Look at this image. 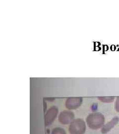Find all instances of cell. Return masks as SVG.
<instances>
[{
    "instance_id": "obj_1",
    "label": "cell",
    "mask_w": 119,
    "mask_h": 134,
    "mask_svg": "<svg viewBox=\"0 0 119 134\" xmlns=\"http://www.w3.org/2000/svg\"><path fill=\"white\" fill-rule=\"evenodd\" d=\"M86 122L89 128L92 130H98L102 128L105 124V118L100 113H92L88 115Z\"/></svg>"
},
{
    "instance_id": "obj_2",
    "label": "cell",
    "mask_w": 119,
    "mask_h": 134,
    "mask_svg": "<svg viewBox=\"0 0 119 134\" xmlns=\"http://www.w3.org/2000/svg\"><path fill=\"white\" fill-rule=\"evenodd\" d=\"M86 125L84 120L81 119L73 120L70 125L69 131L70 134H84Z\"/></svg>"
},
{
    "instance_id": "obj_3",
    "label": "cell",
    "mask_w": 119,
    "mask_h": 134,
    "mask_svg": "<svg viewBox=\"0 0 119 134\" xmlns=\"http://www.w3.org/2000/svg\"><path fill=\"white\" fill-rule=\"evenodd\" d=\"M73 113L70 111H63L59 116V121L62 124H71L73 120Z\"/></svg>"
},
{
    "instance_id": "obj_4",
    "label": "cell",
    "mask_w": 119,
    "mask_h": 134,
    "mask_svg": "<svg viewBox=\"0 0 119 134\" xmlns=\"http://www.w3.org/2000/svg\"><path fill=\"white\" fill-rule=\"evenodd\" d=\"M57 113L58 110L55 107H53L49 110L45 117V124L46 126L52 124L56 118Z\"/></svg>"
},
{
    "instance_id": "obj_5",
    "label": "cell",
    "mask_w": 119,
    "mask_h": 134,
    "mask_svg": "<svg viewBox=\"0 0 119 134\" xmlns=\"http://www.w3.org/2000/svg\"><path fill=\"white\" fill-rule=\"evenodd\" d=\"M119 122V118L116 116L109 121L107 123L102 127L101 128V133L102 134H105L110 132L111 130L118 124Z\"/></svg>"
},
{
    "instance_id": "obj_6",
    "label": "cell",
    "mask_w": 119,
    "mask_h": 134,
    "mask_svg": "<svg viewBox=\"0 0 119 134\" xmlns=\"http://www.w3.org/2000/svg\"><path fill=\"white\" fill-rule=\"evenodd\" d=\"M82 99L81 98H74L67 100L66 106L69 109H75L78 107L81 104Z\"/></svg>"
},
{
    "instance_id": "obj_7",
    "label": "cell",
    "mask_w": 119,
    "mask_h": 134,
    "mask_svg": "<svg viewBox=\"0 0 119 134\" xmlns=\"http://www.w3.org/2000/svg\"><path fill=\"white\" fill-rule=\"evenodd\" d=\"M51 134H67V133L65 129L62 128L57 127L53 130Z\"/></svg>"
},
{
    "instance_id": "obj_8",
    "label": "cell",
    "mask_w": 119,
    "mask_h": 134,
    "mask_svg": "<svg viewBox=\"0 0 119 134\" xmlns=\"http://www.w3.org/2000/svg\"><path fill=\"white\" fill-rule=\"evenodd\" d=\"M100 100L106 103H110L112 102L114 100V98L113 97H101L98 98Z\"/></svg>"
},
{
    "instance_id": "obj_9",
    "label": "cell",
    "mask_w": 119,
    "mask_h": 134,
    "mask_svg": "<svg viewBox=\"0 0 119 134\" xmlns=\"http://www.w3.org/2000/svg\"><path fill=\"white\" fill-rule=\"evenodd\" d=\"M115 109L116 111L119 112V97H118L115 102Z\"/></svg>"
}]
</instances>
